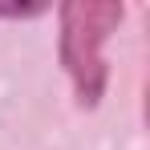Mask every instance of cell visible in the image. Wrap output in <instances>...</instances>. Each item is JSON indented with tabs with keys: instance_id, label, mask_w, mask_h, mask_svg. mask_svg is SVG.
<instances>
[{
	"instance_id": "1",
	"label": "cell",
	"mask_w": 150,
	"mask_h": 150,
	"mask_svg": "<svg viewBox=\"0 0 150 150\" xmlns=\"http://www.w3.org/2000/svg\"><path fill=\"white\" fill-rule=\"evenodd\" d=\"M126 8L110 0H69L61 4V65L73 81V93L85 110H93L105 93V57L101 45L110 41V33L122 25Z\"/></svg>"
},
{
	"instance_id": "2",
	"label": "cell",
	"mask_w": 150,
	"mask_h": 150,
	"mask_svg": "<svg viewBox=\"0 0 150 150\" xmlns=\"http://www.w3.org/2000/svg\"><path fill=\"white\" fill-rule=\"evenodd\" d=\"M41 12H49V4H0V16L4 21H28V16H41Z\"/></svg>"
}]
</instances>
